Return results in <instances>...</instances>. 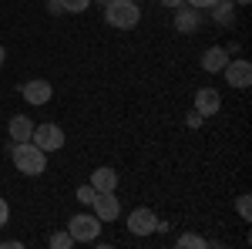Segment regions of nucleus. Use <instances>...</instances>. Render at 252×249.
I'll return each instance as SVG.
<instances>
[{
	"mask_svg": "<svg viewBox=\"0 0 252 249\" xmlns=\"http://www.w3.org/2000/svg\"><path fill=\"white\" fill-rule=\"evenodd\" d=\"M10 158L24 175H44L47 172V152H40L34 142H14L10 145Z\"/></svg>",
	"mask_w": 252,
	"mask_h": 249,
	"instance_id": "f257e3e1",
	"label": "nucleus"
},
{
	"mask_svg": "<svg viewBox=\"0 0 252 249\" xmlns=\"http://www.w3.org/2000/svg\"><path fill=\"white\" fill-rule=\"evenodd\" d=\"M104 20L111 27H118V31H131L141 20V10H138L135 0H108L104 3Z\"/></svg>",
	"mask_w": 252,
	"mask_h": 249,
	"instance_id": "f03ea898",
	"label": "nucleus"
},
{
	"mask_svg": "<svg viewBox=\"0 0 252 249\" xmlns=\"http://www.w3.org/2000/svg\"><path fill=\"white\" fill-rule=\"evenodd\" d=\"M67 232L74 236V243H94L97 232H101V219L94 212H81V215H71L67 222Z\"/></svg>",
	"mask_w": 252,
	"mask_h": 249,
	"instance_id": "7ed1b4c3",
	"label": "nucleus"
},
{
	"mask_svg": "<svg viewBox=\"0 0 252 249\" xmlns=\"http://www.w3.org/2000/svg\"><path fill=\"white\" fill-rule=\"evenodd\" d=\"M31 142L37 145L40 152H58L64 148V132H61L58 125H34V135H31Z\"/></svg>",
	"mask_w": 252,
	"mask_h": 249,
	"instance_id": "20e7f679",
	"label": "nucleus"
},
{
	"mask_svg": "<svg viewBox=\"0 0 252 249\" xmlns=\"http://www.w3.org/2000/svg\"><path fill=\"white\" fill-rule=\"evenodd\" d=\"M91 209H94V215L101 222H115L118 215H121V199H118L115 192H97Z\"/></svg>",
	"mask_w": 252,
	"mask_h": 249,
	"instance_id": "39448f33",
	"label": "nucleus"
},
{
	"mask_svg": "<svg viewBox=\"0 0 252 249\" xmlns=\"http://www.w3.org/2000/svg\"><path fill=\"white\" fill-rule=\"evenodd\" d=\"M222 74H225V81L232 84V88H249L252 84V64L246 58H229V64L222 68Z\"/></svg>",
	"mask_w": 252,
	"mask_h": 249,
	"instance_id": "423d86ee",
	"label": "nucleus"
},
{
	"mask_svg": "<svg viewBox=\"0 0 252 249\" xmlns=\"http://www.w3.org/2000/svg\"><path fill=\"white\" fill-rule=\"evenodd\" d=\"M202 27V10H195L192 3H178L175 7V31L178 34H195Z\"/></svg>",
	"mask_w": 252,
	"mask_h": 249,
	"instance_id": "0eeeda50",
	"label": "nucleus"
},
{
	"mask_svg": "<svg viewBox=\"0 0 252 249\" xmlns=\"http://www.w3.org/2000/svg\"><path fill=\"white\" fill-rule=\"evenodd\" d=\"M20 91H24V101H27V105H47V101L54 98V88H51V81H44V77H34V81H27Z\"/></svg>",
	"mask_w": 252,
	"mask_h": 249,
	"instance_id": "6e6552de",
	"label": "nucleus"
},
{
	"mask_svg": "<svg viewBox=\"0 0 252 249\" xmlns=\"http://www.w3.org/2000/svg\"><path fill=\"white\" fill-rule=\"evenodd\" d=\"M155 226H158V215L152 209H145V206L128 215V229L135 232V236H152V232H155Z\"/></svg>",
	"mask_w": 252,
	"mask_h": 249,
	"instance_id": "1a4fd4ad",
	"label": "nucleus"
},
{
	"mask_svg": "<svg viewBox=\"0 0 252 249\" xmlns=\"http://www.w3.org/2000/svg\"><path fill=\"white\" fill-rule=\"evenodd\" d=\"M219 108H222V98L215 88H202V91H195V111L202 118H212L219 115Z\"/></svg>",
	"mask_w": 252,
	"mask_h": 249,
	"instance_id": "9d476101",
	"label": "nucleus"
},
{
	"mask_svg": "<svg viewBox=\"0 0 252 249\" xmlns=\"http://www.w3.org/2000/svg\"><path fill=\"white\" fill-rule=\"evenodd\" d=\"M229 64V54H225V47H209L205 54H202V71H209V74H222V68Z\"/></svg>",
	"mask_w": 252,
	"mask_h": 249,
	"instance_id": "9b49d317",
	"label": "nucleus"
},
{
	"mask_svg": "<svg viewBox=\"0 0 252 249\" xmlns=\"http://www.w3.org/2000/svg\"><path fill=\"white\" fill-rule=\"evenodd\" d=\"M235 7H239L235 0H215L209 10H212V20L219 27H229V24H235Z\"/></svg>",
	"mask_w": 252,
	"mask_h": 249,
	"instance_id": "f8f14e48",
	"label": "nucleus"
},
{
	"mask_svg": "<svg viewBox=\"0 0 252 249\" xmlns=\"http://www.w3.org/2000/svg\"><path fill=\"white\" fill-rule=\"evenodd\" d=\"M91 185H94V192H115L118 189V172L108 169V165H101L97 172H91Z\"/></svg>",
	"mask_w": 252,
	"mask_h": 249,
	"instance_id": "ddd939ff",
	"label": "nucleus"
},
{
	"mask_svg": "<svg viewBox=\"0 0 252 249\" xmlns=\"http://www.w3.org/2000/svg\"><path fill=\"white\" fill-rule=\"evenodd\" d=\"M7 132H10L14 142H31V135H34V121L24 118V115H14L10 121H7Z\"/></svg>",
	"mask_w": 252,
	"mask_h": 249,
	"instance_id": "4468645a",
	"label": "nucleus"
},
{
	"mask_svg": "<svg viewBox=\"0 0 252 249\" xmlns=\"http://www.w3.org/2000/svg\"><path fill=\"white\" fill-rule=\"evenodd\" d=\"M178 246L182 249H205V239L195 236V232H182V236H178Z\"/></svg>",
	"mask_w": 252,
	"mask_h": 249,
	"instance_id": "2eb2a0df",
	"label": "nucleus"
},
{
	"mask_svg": "<svg viewBox=\"0 0 252 249\" xmlns=\"http://www.w3.org/2000/svg\"><path fill=\"white\" fill-rule=\"evenodd\" d=\"M51 246H54V249H71V246H74V236H71L67 229L54 232V236H51Z\"/></svg>",
	"mask_w": 252,
	"mask_h": 249,
	"instance_id": "dca6fc26",
	"label": "nucleus"
},
{
	"mask_svg": "<svg viewBox=\"0 0 252 249\" xmlns=\"http://www.w3.org/2000/svg\"><path fill=\"white\" fill-rule=\"evenodd\" d=\"M61 7H64V14H84L91 7V0H61Z\"/></svg>",
	"mask_w": 252,
	"mask_h": 249,
	"instance_id": "f3484780",
	"label": "nucleus"
},
{
	"mask_svg": "<svg viewBox=\"0 0 252 249\" xmlns=\"http://www.w3.org/2000/svg\"><path fill=\"white\" fill-rule=\"evenodd\" d=\"M94 195H97L94 185L88 182V185H81V189H78V202H81V206H91V202H94Z\"/></svg>",
	"mask_w": 252,
	"mask_h": 249,
	"instance_id": "a211bd4d",
	"label": "nucleus"
},
{
	"mask_svg": "<svg viewBox=\"0 0 252 249\" xmlns=\"http://www.w3.org/2000/svg\"><path fill=\"white\" fill-rule=\"evenodd\" d=\"M235 209H239V215H242V219H249V215H252V195H239Z\"/></svg>",
	"mask_w": 252,
	"mask_h": 249,
	"instance_id": "6ab92c4d",
	"label": "nucleus"
},
{
	"mask_svg": "<svg viewBox=\"0 0 252 249\" xmlns=\"http://www.w3.org/2000/svg\"><path fill=\"white\" fill-rule=\"evenodd\" d=\"M7 219H10V206H7V202L0 199V229L7 226Z\"/></svg>",
	"mask_w": 252,
	"mask_h": 249,
	"instance_id": "aec40b11",
	"label": "nucleus"
},
{
	"mask_svg": "<svg viewBox=\"0 0 252 249\" xmlns=\"http://www.w3.org/2000/svg\"><path fill=\"white\" fill-rule=\"evenodd\" d=\"M185 3H192L195 10H209V7H212L215 0H185Z\"/></svg>",
	"mask_w": 252,
	"mask_h": 249,
	"instance_id": "412c9836",
	"label": "nucleus"
},
{
	"mask_svg": "<svg viewBox=\"0 0 252 249\" xmlns=\"http://www.w3.org/2000/svg\"><path fill=\"white\" fill-rule=\"evenodd\" d=\"M47 10H51L54 17H61V14H64V7H61V0H47Z\"/></svg>",
	"mask_w": 252,
	"mask_h": 249,
	"instance_id": "4be33fe9",
	"label": "nucleus"
},
{
	"mask_svg": "<svg viewBox=\"0 0 252 249\" xmlns=\"http://www.w3.org/2000/svg\"><path fill=\"white\" fill-rule=\"evenodd\" d=\"M161 3H165L168 10H175V7H178V3H185V0H161Z\"/></svg>",
	"mask_w": 252,
	"mask_h": 249,
	"instance_id": "5701e85b",
	"label": "nucleus"
},
{
	"mask_svg": "<svg viewBox=\"0 0 252 249\" xmlns=\"http://www.w3.org/2000/svg\"><path fill=\"white\" fill-rule=\"evenodd\" d=\"M3 61H7V51H3V44H0V68H3Z\"/></svg>",
	"mask_w": 252,
	"mask_h": 249,
	"instance_id": "b1692460",
	"label": "nucleus"
},
{
	"mask_svg": "<svg viewBox=\"0 0 252 249\" xmlns=\"http://www.w3.org/2000/svg\"><path fill=\"white\" fill-rule=\"evenodd\" d=\"M235 3H239V7H246V3H249V0H235Z\"/></svg>",
	"mask_w": 252,
	"mask_h": 249,
	"instance_id": "393cba45",
	"label": "nucleus"
},
{
	"mask_svg": "<svg viewBox=\"0 0 252 249\" xmlns=\"http://www.w3.org/2000/svg\"><path fill=\"white\" fill-rule=\"evenodd\" d=\"M94 3H101V7H104V3H108V0H94Z\"/></svg>",
	"mask_w": 252,
	"mask_h": 249,
	"instance_id": "a878e982",
	"label": "nucleus"
},
{
	"mask_svg": "<svg viewBox=\"0 0 252 249\" xmlns=\"http://www.w3.org/2000/svg\"><path fill=\"white\" fill-rule=\"evenodd\" d=\"M135 3H138V0H135Z\"/></svg>",
	"mask_w": 252,
	"mask_h": 249,
	"instance_id": "bb28decb",
	"label": "nucleus"
}]
</instances>
